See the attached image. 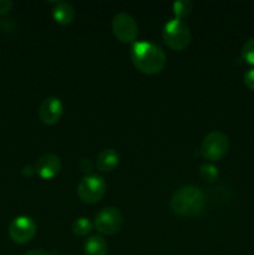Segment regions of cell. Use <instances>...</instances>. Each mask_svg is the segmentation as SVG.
<instances>
[{
  "mask_svg": "<svg viewBox=\"0 0 254 255\" xmlns=\"http://www.w3.org/2000/svg\"><path fill=\"white\" fill-rule=\"evenodd\" d=\"M61 169V159L55 153H45L37 159L35 172L42 178H52Z\"/></svg>",
  "mask_w": 254,
  "mask_h": 255,
  "instance_id": "cell-10",
  "label": "cell"
},
{
  "mask_svg": "<svg viewBox=\"0 0 254 255\" xmlns=\"http://www.w3.org/2000/svg\"><path fill=\"white\" fill-rule=\"evenodd\" d=\"M55 20L60 24H70L75 17V10L67 1H57L52 10Z\"/></svg>",
  "mask_w": 254,
  "mask_h": 255,
  "instance_id": "cell-13",
  "label": "cell"
},
{
  "mask_svg": "<svg viewBox=\"0 0 254 255\" xmlns=\"http://www.w3.org/2000/svg\"><path fill=\"white\" fill-rule=\"evenodd\" d=\"M206 197L196 186H184L174 192L171 199V208L178 216L193 217L198 216L204 208Z\"/></svg>",
  "mask_w": 254,
  "mask_h": 255,
  "instance_id": "cell-2",
  "label": "cell"
},
{
  "mask_svg": "<svg viewBox=\"0 0 254 255\" xmlns=\"http://www.w3.org/2000/svg\"><path fill=\"white\" fill-rule=\"evenodd\" d=\"M80 169H81L82 172H90L92 169V163L91 161H90V158H86V157H84V158L80 159Z\"/></svg>",
  "mask_w": 254,
  "mask_h": 255,
  "instance_id": "cell-20",
  "label": "cell"
},
{
  "mask_svg": "<svg viewBox=\"0 0 254 255\" xmlns=\"http://www.w3.org/2000/svg\"><path fill=\"white\" fill-rule=\"evenodd\" d=\"M192 9H193V2L191 0H177L173 2V10L179 19L191 14Z\"/></svg>",
  "mask_w": 254,
  "mask_h": 255,
  "instance_id": "cell-16",
  "label": "cell"
},
{
  "mask_svg": "<svg viewBox=\"0 0 254 255\" xmlns=\"http://www.w3.org/2000/svg\"><path fill=\"white\" fill-rule=\"evenodd\" d=\"M12 7L11 0H0V15L9 12Z\"/></svg>",
  "mask_w": 254,
  "mask_h": 255,
  "instance_id": "cell-19",
  "label": "cell"
},
{
  "mask_svg": "<svg viewBox=\"0 0 254 255\" xmlns=\"http://www.w3.org/2000/svg\"><path fill=\"white\" fill-rule=\"evenodd\" d=\"M124 217L116 207H105L95 218V226L100 233L104 234H114L121 228Z\"/></svg>",
  "mask_w": 254,
  "mask_h": 255,
  "instance_id": "cell-7",
  "label": "cell"
},
{
  "mask_svg": "<svg viewBox=\"0 0 254 255\" xmlns=\"http://www.w3.org/2000/svg\"><path fill=\"white\" fill-rule=\"evenodd\" d=\"M106 193V182L99 174H86L77 186V194L86 203H95Z\"/></svg>",
  "mask_w": 254,
  "mask_h": 255,
  "instance_id": "cell-5",
  "label": "cell"
},
{
  "mask_svg": "<svg viewBox=\"0 0 254 255\" xmlns=\"http://www.w3.org/2000/svg\"><path fill=\"white\" fill-rule=\"evenodd\" d=\"M229 139L221 131H212L203 138L201 144V154L207 159L217 161L228 152Z\"/></svg>",
  "mask_w": 254,
  "mask_h": 255,
  "instance_id": "cell-4",
  "label": "cell"
},
{
  "mask_svg": "<svg viewBox=\"0 0 254 255\" xmlns=\"http://www.w3.org/2000/svg\"><path fill=\"white\" fill-rule=\"evenodd\" d=\"M199 174L206 182H214L218 178V168L211 163H203L199 167Z\"/></svg>",
  "mask_w": 254,
  "mask_h": 255,
  "instance_id": "cell-15",
  "label": "cell"
},
{
  "mask_svg": "<svg viewBox=\"0 0 254 255\" xmlns=\"http://www.w3.org/2000/svg\"><path fill=\"white\" fill-rule=\"evenodd\" d=\"M114 34L122 42H132L138 35V25L136 19L128 12H117L112 19Z\"/></svg>",
  "mask_w": 254,
  "mask_h": 255,
  "instance_id": "cell-6",
  "label": "cell"
},
{
  "mask_svg": "<svg viewBox=\"0 0 254 255\" xmlns=\"http://www.w3.org/2000/svg\"><path fill=\"white\" fill-rule=\"evenodd\" d=\"M62 255H66V254H62Z\"/></svg>",
  "mask_w": 254,
  "mask_h": 255,
  "instance_id": "cell-23",
  "label": "cell"
},
{
  "mask_svg": "<svg viewBox=\"0 0 254 255\" xmlns=\"http://www.w3.org/2000/svg\"><path fill=\"white\" fill-rule=\"evenodd\" d=\"M119 162H120L119 152L114 148H107L99 153V156H97V159H96V166L100 171L109 172V171H112V169L119 164Z\"/></svg>",
  "mask_w": 254,
  "mask_h": 255,
  "instance_id": "cell-11",
  "label": "cell"
},
{
  "mask_svg": "<svg viewBox=\"0 0 254 255\" xmlns=\"http://www.w3.org/2000/svg\"><path fill=\"white\" fill-rule=\"evenodd\" d=\"M243 80H244V84H246L249 89L254 91V69L247 70L243 75Z\"/></svg>",
  "mask_w": 254,
  "mask_h": 255,
  "instance_id": "cell-18",
  "label": "cell"
},
{
  "mask_svg": "<svg viewBox=\"0 0 254 255\" xmlns=\"http://www.w3.org/2000/svg\"><path fill=\"white\" fill-rule=\"evenodd\" d=\"M36 234V224L27 216H19L9 224V236L16 243H27Z\"/></svg>",
  "mask_w": 254,
  "mask_h": 255,
  "instance_id": "cell-8",
  "label": "cell"
},
{
  "mask_svg": "<svg viewBox=\"0 0 254 255\" xmlns=\"http://www.w3.org/2000/svg\"><path fill=\"white\" fill-rule=\"evenodd\" d=\"M64 111L61 100L56 96L46 97L39 107V117L44 124L52 125L57 122Z\"/></svg>",
  "mask_w": 254,
  "mask_h": 255,
  "instance_id": "cell-9",
  "label": "cell"
},
{
  "mask_svg": "<svg viewBox=\"0 0 254 255\" xmlns=\"http://www.w3.org/2000/svg\"><path fill=\"white\" fill-rule=\"evenodd\" d=\"M84 252L86 255H106L109 252L107 242L101 236H91L84 244Z\"/></svg>",
  "mask_w": 254,
  "mask_h": 255,
  "instance_id": "cell-12",
  "label": "cell"
},
{
  "mask_svg": "<svg viewBox=\"0 0 254 255\" xmlns=\"http://www.w3.org/2000/svg\"><path fill=\"white\" fill-rule=\"evenodd\" d=\"M134 66L144 74H156L166 65V54L159 45L151 41H137L131 49Z\"/></svg>",
  "mask_w": 254,
  "mask_h": 255,
  "instance_id": "cell-1",
  "label": "cell"
},
{
  "mask_svg": "<svg viewBox=\"0 0 254 255\" xmlns=\"http://www.w3.org/2000/svg\"><path fill=\"white\" fill-rule=\"evenodd\" d=\"M164 42L174 50H182L191 41V30L188 25L179 17L169 19L162 31Z\"/></svg>",
  "mask_w": 254,
  "mask_h": 255,
  "instance_id": "cell-3",
  "label": "cell"
},
{
  "mask_svg": "<svg viewBox=\"0 0 254 255\" xmlns=\"http://www.w3.org/2000/svg\"><path fill=\"white\" fill-rule=\"evenodd\" d=\"M34 172H35V167L30 166V164H26V166L22 167V169H21V173L24 174L25 177H30L32 173H34Z\"/></svg>",
  "mask_w": 254,
  "mask_h": 255,
  "instance_id": "cell-21",
  "label": "cell"
},
{
  "mask_svg": "<svg viewBox=\"0 0 254 255\" xmlns=\"http://www.w3.org/2000/svg\"><path fill=\"white\" fill-rule=\"evenodd\" d=\"M92 229V223L89 218H85V217H81V218H77L76 221L72 223V232L77 236H86L87 233H90Z\"/></svg>",
  "mask_w": 254,
  "mask_h": 255,
  "instance_id": "cell-14",
  "label": "cell"
},
{
  "mask_svg": "<svg viewBox=\"0 0 254 255\" xmlns=\"http://www.w3.org/2000/svg\"><path fill=\"white\" fill-rule=\"evenodd\" d=\"M242 57L248 64L254 65V37L249 39L242 47Z\"/></svg>",
  "mask_w": 254,
  "mask_h": 255,
  "instance_id": "cell-17",
  "label": "cell"
},
{
  "mask_svg": "<svg viewBox=\"0 0 254 255\" xmlns=\"http://www.w3.org/2000/svg\"><path fill=\"white\" fill-rule=\"evenodd\" d=\"M24 255H51L47 253L46 251H42V249H32V251L26 252Z\"/></svg>",
  "mask_w": 254,
  "mask_h": 255,
  "instance_id": "cell-22",
  "label": "cell"
}]
</instances>
